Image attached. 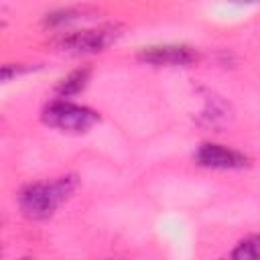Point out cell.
<instances>
[{
	"label": "cell",
	"mask_w": 260,
	"mask_h": 260,
	"mask_svg": "<svg viewBox=\"0 0 260 260\" xmlns=\"http://www.w3.org/2000/svg\"><path fill=\"white\" fill-rule=\"evenodd\" d=\"M75 189H77L75 175H63L53 181L30 183L18 193L20 211L30 219H47L57 211L61 203H65L73 195Z\"/></svg>",
	"instance_id": "1"
},
{
	"label": "cell",
	"mask_w": 260,
	"mask_h": 260,
	"mask_svg": "<svg viewBox=\"0 0 260 260\" xmlns=\"http://www.w3.org/2000/svg\"><path fill=\"white\" fill-rule=\"evenodd\" d=\"M41 118L49 128L69 134H85L100 122V114L95 110L73 104L69 100H55L47 104Z\"/></svg>",
	"instance_id": "2"
},
{
	"label": "cell",
	"mask_w": 260,
	"mask_h": 260,
	"mask_svg": "<svg viewBox=\"0 0 260 260\" xmlns=\"http://www.w3.org/2000/svg\"><path fill=\"white\" fill-rule=\"evenodd\" d=\"M122 28L118 24H102L95 28H81L63 35L57 41V49L71 53V55H87V53H100L106 51L112 43L118 41Z\"/></svg>",
	"instance_id": "3"
},
{
	"label": "cell",
	"mask_w": 260,
	"mask_h": 260,
	"mask_svg": "<svg viewBox=\"0 0 260 260\" xmlns=\"http://www.w3.org/2000/svg\"><path fill=\"white\" fill-rule=\"evenodd\" d=\"M193 160L199 167L217 169V171H238L250 165V158L244 152L230 148L225 144H217V142L199 144L197 150L193 152Z\"/></svg>",
	"instance_id": "4"
},
{
	"label": "cell",
	"mask_w": 260,
	"mask_h": 260,
	"mask_svg": "<svg viewBox=\"0 0 260 260\" xmlns=\"http://www.w3.org/2000/svg\"><path fill=\"white\" fill-rule=\"evenodd\" d=\"M138 59L148 65H193L199 53L187 45H150L140 49Z\"/></svg>",
	"instance_id": "5"
},
{
	"label": "cell",
	"mask_w": 260,
	"mask_h": 260,
	"mask_svg": "<svg viewBox=\"0 0 260 260\" xmlns=\"http://www.w3.org/2000/svg\"><path fill=\"white\" fill-rule=\"evenodd\" d=\"M89 77H91V69H89V67H79V69L71 71L69 75H65V77L57 83L59 100H65V98L75 95V93H79L81 89H85Z\"/></svg>",
	"instance_id": "6"
},
{
	"label": "cell",
	"mask_w": 260,
	"mask_h": 260,
	"mask_svg": "<svg viewBox=\"0 0 260 260\" xmlns=\"http://www.w3.org/2000/svg\"><path fill=\"white\" fill-rule=\"evenodd\" d=\"M232 260H260V234L240 240L232 250Z\"/></svg>",
	"instance_id": "7"
},
{
	"label": "cell",
	"mask_w": 260,
	"mask_h": 260,
	"mask_svg": "<svg viewBox=\"0 0 260 260\" xmlns=\"http://www.w3.org/2000/svg\"><path fill=\"white\" fill-rule=\"evenodd\" d=\"M77 16H79V12H77L75 8H61V10H57V12L47 14L45 22L51 24V26H61V24H67L69 20H75Z\"/></svg>",
	"instance_id": "8"
},
{
	"label": "cell",
	"mask_w": 260,
	"mask_h": 260,
	"mask_svg": "<svg viewBox=\"0 0 260 260\" xmlns=\"http://www.w3.org/2000/svg\"><path fill=\"white\" fill-rule=\"evenodd\" d=\"M22 260H32V258H22Z\"/></svg>",
	"instance_id": "9"
}]
</instances>
